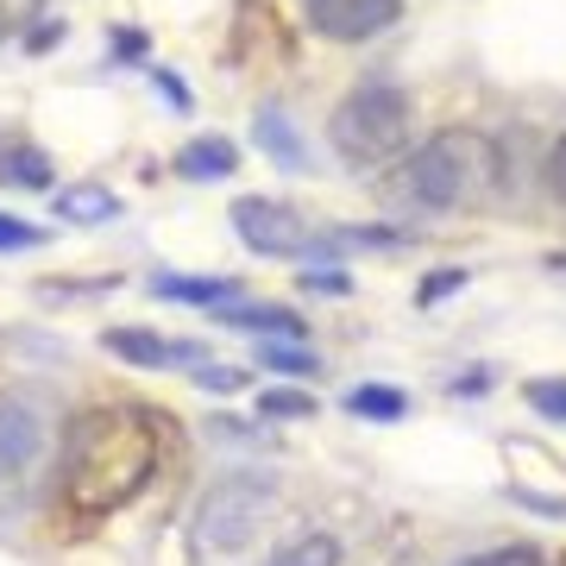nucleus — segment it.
Segmentation results:
<instances>
[{
	"mask_svg": "<svg viewBox=\"0 0 566 566\" xmlns=\"http://www.w3.org/2000/svg\"><path fill=\"white\" fill-rule=\"evenodd\" d=\"M233 233H240L252 252H264V259H296V252H308V227L303 214H290L283 202H264V196H245V202H233Z\"/></svg>",
	"mask_w": 566,
	"mask_h": 566,
	"instance_id": "423d86ee",
	"label": "nucleus"
},
{
	"mask_svg": "<svg viewBox=\"0 0 566 566\" xmlns=\"http://www.w3.org/2000/svg\"><path fill=\"white\" fill-rule=\"evenodd\" d=\"M346 409L365 416V422H403L409 397L403 390H390V385H359V390H346Z\"/></svg>",
	"mask_w": 566,
	"mask_h": 566,
	"instance_id": "ddd939ff",
	"label": "nucleus"
},
{
	"mask_svg": "<svg viewBox=\"0 0 566 566\" xmlns=\"http://www.w3.org/2000/svg\"><path fill=\"white\" fill-rule=\"evenodd\" d=\"M491 182H497V145L485 133H472V126L434 133L403 170V189L416 208H465L479 202Z\"/></svg>",
	"mask_w": 566,
	"mask_h": 566,
	"instance_id": "f03ea898",
	"label": "nucleus"
},
{
	"mask_svg": "<svg viewBox=\"0 0 566 566\" xmlns=\"http://www.w3.org/2000/svg\"><path fill=\"white\" fill-rule=\"evenodd\" d=\"M57 214L63 221H76V227H102V221L120 214V196L102 189V182H76V189H63L57 196Z\"/></svg>",
	"mask_w": 566,
	"mask_h": 566,
	"instance_id": "9b49d317",
	"label": "nucleus"
},
{
	"mask_svg": "<svg viewBox=\"0 0 566 566\" xmlns=\"http://www.w3.org/2000/svg\"><path fill=\"white\" fill-rule=\"evenodd\" d=\"M0 177L20 182V189H51V158H44L39 145H13V151L0 158Z\"/></svg>",
	"mask_w": 566,
	"mask_h": 566,
	"instance_id": "2eb2a0df",
	"label": "nucleus"
},
{
	"mask_svg": "<svg viewBox=\"0 0 566 566\" xmlns=\"http://www.w3.org/2000/svg\"><path fill=\"white\" fill-rule=\"evenodd\" d=\"M107 353H120V359H133V365H170V359L202 365L196 346H177V340H164V334H145V327H114V334H107Z\"/></svg>",
	"mask_w": 566,
	"mask_h": 566,
	"instance_id": "6e6552de",
	"label": "nucleus"
},
{
	"mask_svg": "<svg viewBox=\"0 0 566 566\" xmlns=\"http://www.w3.org/2000/svg\"><path fill=\"white\" fill-rule=\"evenodd\" d=\"M32 245H44L39 227L13 221V214H0V252H32Z\"/></svg>",
	"mask_w": 566,
	"mask_h": 566,
	"instance_id": "aec40b11",
	"label": "nucleus"
},
{
	"mask_svg": "<svg viewBox=\"0 0 566 566\" xmlns=\"http://www.w3.org/2000/svg\"><path fill=\"white\" fill-rule=\"evenodd\" d=\"M271 566H340V547L327 542V535H308V542H296V547H283Z\"/></svg>",
	"mask_w": 566,
	"mask_h": 566,
	"instance_id": "dca6fc26",
	"label": "nucleus"
},
{
	"mask_svg": "<svg viewBox=\"0 0 566 566\" xmlns=\"http://www.w3.org/2000/svg\"><path fill=\"white\" fill-rule=\"evenodd\" d=\"M303 13H308V25H315L322 39L365 44V39H378L385 25H397L403 0H303Z\"/></svg>",
	"mask_w": 566,
	"mask_h": 566,
	"instance_id": "0eeeda50",
	"label": "nucleus"
},
{
	"mask_svg": "<svg viewBox=\"0 0 566 566\" xmlns=\"http://www.w3.org/2000/svg\"><path fill=\"white\" fill-rule=\"evenodd\" d=\"M151 290H158V296H177V303H208V308H227L240 296L227 277H158Z\"/></svg>",
	"mask_w": 566,
	"mask_h": 566,
	"instance_id": "4468645a",
	"label": "nucleus"
},
{
	"mask_svg": "<svg viewBox=\"0 0 566 566\" xmlns=\"http://www.w3.org/2000/svg\"><path fill=\"white\" fill-rule=\"evenodd\" d=\"M528 403L542 409V416H560L566 422V378H535L528 385Z\"/></svg>",
	"mask_w": 566,
	"mask_h": 566,
	"instance_id": "6ab92c4d",
	"label": "nucleus"
},
{
	"mask_svg": "<svg viewBox=\"0 0 566 566\" xmlns=\"http://www.w3.org/2000/svg\"><path fill=\"white\" fill-rule=\"evenodd\" d=\"M277 523V491L264 479H221L196 510V566H240Z\"/></svg>",
	"mask_w": 566,
	"mask_h": 566,
	"instance_id": "7ed1b4c3",
	"label": "nucleus"
},
{
	"mask_svg": "<svg viewBox=\"0 0 566 566\" xmlns=\"http://www.w3.org/2000/svg\"><path fill=\"white\" fill-rule=\"evenodd\" d=\"M158 472V422L133 403H95L70 416L57 447V497L76 516L133 504Z\"/></svg>",
	"mask_w": 566,
	"mask_h": 566,
	"instance_id": "f257e3e1",
	"label": "nucleus"
},
{
	"mask_svg": "<svg viewBox=\"0 0 566 566\" xmlns=\"http://www.w3.org/2000/svg\"><path fill=\"white\" fill-rule=\"evenodd\" d=\"M32 13H39V0H0V32H20Z\"/></svg>",
	"mask_w": 566,
	"mask_h": 566,
	"instance_id": "4be33fe9",
	"label": "nucleus"
},
{
	"mask_svg": "<svg viewBox=\"0 0 566 566\" xmlns=\"http://www.w3.org/2000/svg\"><path fill=\"white\" fill-rule=\"evenodd\" d=\"M327 133H334V151L346 164H359V170L390 164L409 145V95L390 88V82H365V88H353L334 107V126Z\"/></svg>",
	"mask_w": 566,
	"mask_h": 566,
	"instance_id": "20e7f679",
	"label": "nucleus"
},
{
	"mask_svg": "<svg viewBox=\"0 0 566 566\" xmlns=\"http://www.w3.org/2000/svg\"><path fill=\"white\" fill-rule=\"evenodd\" d=\"M465 566H528V554H479V560H465Z\"/></svg>",
	"mask_w": 566,
	"mask_h": 566,
	"instance_id": "5701e85b",
	"label": "nucleus"
},
{
	"mask_svg": "<svg viewBox=\"0 0 566 566\" xmlns=\"http://www.w3.org/2000/svg\"><path fill=\"white\" fill-rule=\"evenodd\" d=\"M264 365H271V371H290V378H308V371H322L308 346H264Z\"/></svg>",
	"mask_w": 566,
	"mask_h": 566,
	"instance_id": "a211bd4d",
	"label": "nucleus"
},
{
	"mask_svg": "<svg viewBox=\"0 0 566 566\" xmlns=\"http://www.w3.org/2000/svg\"><path fill=\"white\" fill-rule=\"evenodd\" d=\"M252 145H259V151H271L283 170H303V164H308V145H303V133L290 126V114H283V107H259V120H252Z\"/></svg>",
	"mask_w": 566,
	"mask_h": 566,
	"instance_id": "1a4fd4ad",
	"label": "nucleus"
},
{
	"mask_svg": "<svg viewBox=\"0 0 566 566\" xmlns=\"http://www.w3.org/2000/svg\"><path fill=\"white\" fill-rule=\"evenodd\" d=\"M460 271H447V277H434V283H428V290H422V303H434V296H441V290H460Z\"/></svg>",
	"mask_w": 566,
	"mask_h": 566,
	"instance_id": "b1692460",
	"label": "nucleus"
},
{
	"mask_svg": "<svg viewBox=\"0 0 566 566\" xmlns=\"http://www.w3.org/2000/svg\"><path fill=\"white\" fill-rule=\"evenodd\" d=\"M227 327H252V334H303V315H290V308H252V303H227L214 308Z\"/></svg>",
	"mask_w": 566,
	"mask_h": 566,
	"instance_id": "f8f14e48",
	"label": "nucleus"
},
{
	"mask_svg": "<svg viewBox=\"0 0 566 566\" xmlns=\"http://www.w3.org/2000/svg\"><path fill=\"white\" fill-rule=\"evenodd\" d=\"M44 409L25 390L0 397V516H20L44 485Z\"/></svg>",
	"mask_w": 566,
	"mask_h": 566,
	"instance_id": "39448f33",
	"label": "nucleus"
},
{
	"mask_svg": "<svg viewBox=\"0 0 566 566\" xmlns=\"http://www.w3.org/2000/svg\"><path fill=\"white\" fill-rule=\"evenodd\" d=\"M259 409L277 416V422H303V416H315V397H308V390H264Z\"/></svg>",
	"mask_w": 566,
	"mask_h": 566,
	"instance_id": "f3484780",
	"label": "nucleus"
},
{
	"mask_svg": "<svg viewBox=\"0 0 566 566\" xmlns=\"http://www.w3.org/2000/svg\"><path fill=\"white\" fill-rule=\"evenodd\" d=\"M547 189L566 202V133L554 139V151H547Z\"/></svg>",
	"mask_w": 566,
	"mask_h": 566,
	"instance_id": "412c9836",
	"label": "nucleus"
},
{
	"mask_svg": "<svg viewBox=\"0 0 566 566\" xmlns=\"http://www.w3.org/2000/svg\"><path fill=\"white\" fill-rule=\"evenodd\" d=\"M177 170L189 182H221V177L240 170V151H233V139H214V133H208V139H189L177 151Z\"/></svg>",
	"mask_w": 566,
	"mask_h": 566,
	"instance_id": "9d476101",
	"label": "nucleus"
}]
</instances>
